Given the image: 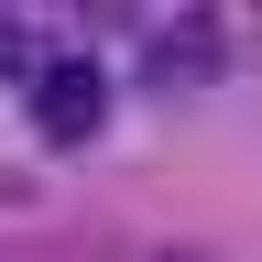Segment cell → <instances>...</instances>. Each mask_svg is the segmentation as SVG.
Returning <instances> with one entry per match:
<instances>
[{"label": "cell", "mask_w": 262, "mask_h": 262, "mask_svg": "<svg viewBox=\"0 0 262 262\" xmlns=\"http://www.w3.org/2000/svg\"><path fill=\"white\" fill-rule=\"evenodd\" d=\"M33 131H44L55 153H77L110 131V77H98V55H55L33 66Z\"/></svg>", "instance_id": "6da1fadb"}, {"label": "cell", "mask_w": 262, "mask_h": 262, "mask_svg": "<svg viewBox=\"0 0 262 262\" xmlns=\"http://www.w3.org/2000/svg\"><path fill=\"white\" fill-rule=\"evenodd\" d=\"M219 66H229V33H219V22H175L164 55H153V77H164V88H196V77H219Z\"/></svg>", "instance_id": "7a4b0ae2"}]
</instances>
